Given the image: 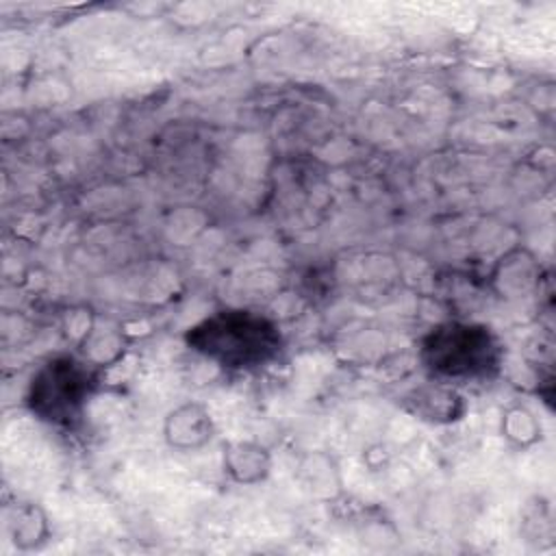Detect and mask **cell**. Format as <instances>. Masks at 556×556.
Wrapping results in <instances>:
<instances>
[{
  "label": "cell",
  "instance_id": "6da1fadb",
  "mask_svg": "<svg viewBox=\"0 0 556 556\" xmlns=\"http://www.w3.org/2000/svg\"><path fill=\"white\" fill-rule=\"evenodd\" d=\"M185 343L215 367L252 374L274 365L285 352L276 319L250 308H219L185 332Z\"/></svg>",
  "mask_w": 556,
  "mask_h": 556
},
{
  "label": "cell",
  "instance_id": "7a4b0ae2",
  "mask_svg": "<svg viewBox=\"0 0 556 556\" xmlns=\"http://www.w3.org/2000/svg\"><path fill=\"white\" fill-rule=\"evenodd\" d=\"M504 343L491 326L467 319L430 326L417 345L428 378L458 389L495 380L504 367Z\"/></svg>",
  "mask_w": 556,
  "mask_h": 556
},
{
  "label": "cell",
  "instance_id": "3957f363",
  "mask_svg": "<svg viewBox=\"0 0 556 556\" xmlns=\"http://www.w3.org/2000/svg\"><path fill=\"white\" fill-rule=\"evenodd\" d=\"M100 367L83 354H54L30 376L24 404L39 421L74 428L100 389Z\"/></svg>",
  "mask_w": 556,
  "mask_h": 556
},
{
  "label": "cell",
  "instance_id": "277c9868",
  "mask_svg": "<svg viewBox=\"0 0 556 556\" xmlns=\"http://www.w3.org/2000/svg\"><path fill=\"white\" fill-rule=\"evenodd\" d=\"M400 404L415 419L426 421L430 426H452L460 421L469 410L467 397L458 387L430 380V378L408 389L402 395Z\"/></svg>",
  "mask_w": 556,
  "mask_h": 556
},
{
  "label": "cell",
  "instance_id": "5b68a950",
  "mask_svg": "<svg viewBox=\"0 0 556 556\" xmlns=\"http://www.w3.org/2000/svg\"><path fill=\"white\" fill-rule=\"evenodd\" d=\"M163 441L174 452H198L215 437V419L206 404L185 400L167 410L161 428Z\"/></svg>",
  "mask_w": 556,
  "mask_h": 556
},
{
  "label": "cell",
  "instance_id": "8992f818",
  "mask_svg": "<svg viewBox=\"0 0 556 556\" xmlns=\"http://www.w3.org/2000/svg\"><path fill=\"white\" fill-rule=\"evenodd\" d=\"M274 456L267 445L250 439L224 443L222 469L226 478L239 486H254L269 478Z\"/></svg>",
  "mask_w": 556,
  "mask_h": 556
},
{
  "label": "cell",
  "instance_id": "52a82bcc",
  "mask_svg": "<svg viewBox=\"0 0 556 556\" xmlns=\"http://www.w3.org/2000/svg\"><path fill=\"white\" fill-rule=\"evenodd\" d=\"M4 532L17 552H35L52 536L50 517L33 500H15L4 506Z\"/></svg>",
  "mask_w": 556,
  "mask_h": 556
},
{
  "label": "cell",
  "instance_id": "ba28073f",
  "mask_svg": "<svg viewBox=\"0 0 556 556\" xmlns=\"http://www.w3.org/2000/svg\"><path fill=\"white\" fill-rule=\"evenodd\" d=\"M298 480L302 482V489L321 502H332L343 493V478H341V469L337 465V460L321 452H306L300 460H298Z\"/></svg>",
  "mask_w": 556,
  "mask_h": 556
},
{
  "label": "cell",
  "instance_id": "9c48e42d",
  "mask_svg": "<svg viewBox=\"0 0 556 556\" xmlns=\"http://www.w3.org/2000/svg\"><path fill=\"white\" fill-rule=\"evenodd\" d=\"M500 434L515 450H530L543 439V426L536 413L521 404L513 402L502 410L500 417Z\"/></svg>",
  "mask_w": 556,
  "mask_h": 556
},
{
  "label": "cell",
  "instance_id": "30bf717a",
  "mask_svg": "<svg viewBox=\"0 0 556 556\" xmlns=\"http://www.w3.org/2000/svg\"><path fill=\"white\" fill-rule=\"evenodd\" d=\"M521 532L526 541H534L539 547L554 543V515L545 497L530 500L521 515Z\"/></svg>",
  "mask_w": 556,
  "mask_h": 556
}]
</instances>
